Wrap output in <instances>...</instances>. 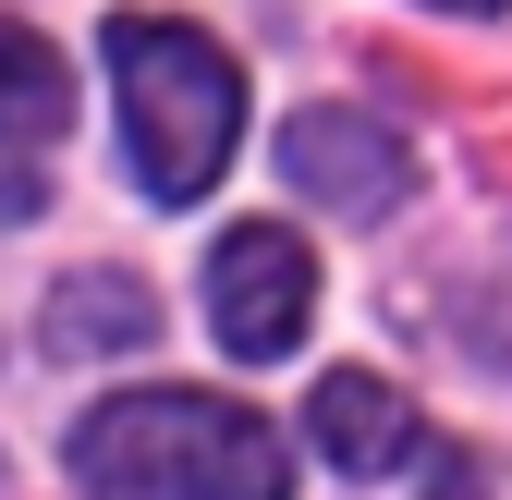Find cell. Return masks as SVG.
Segmentation results:
<instances>
[{
    "mask_svg": "<svg viewBox=\"0 0 512 500\" xmlns=\"http://www.w3.org/2000/svg\"><path fill=\"white\" fill-rule=\"evenodd\" d=\"M305 440L330 452L342 476H391V464H415V403L391 391V379H366V366H330V379L305 391Z\"/></svg>",
    "mask_w": 512,
    "mask_h": 500,
    "instance_id": "5",
    "label": "cell"
},
{
    "mask_svg": "<svg viewBox=\"0 0 512 500\" xmlns=\"http://www.w3.org/2000/svg\"><path fill=\"white\" fill-rule=\"evenodd\" d=\"M439 500H476V488H439Z\"/></svg>",
    "mask_w": 512,
    "mask_h": 500,
    "instance_id": "9",
    "label": "cell"
},
{
    "mask_svg": "<svg viewBox=\"0 0 512 500\" xmlns=\"http://www.w3.org/2000/svg\"><path fill=\"white\" fill-rule=\"evenodd\" d=\"M208 318H220V354H244V366L293 354L305 318H317V257H305V232H281V220L220 232V244H208Z\"/></svg>",
    "mask_w": 512,
    "mask_h": 500,
    "instance_id": "3",
    "label": "cell"
},
{
    "mask_svg": "<svg viewBox=\"0 0 512 500\" xmlns=\"http://www.w3.org/2000/svg\"><path fill=\"white\" fill-rule=\"evenodd\" d=\"M439 13H500V0H439Z\"/></svg>",
    "mask_w": 512,
    "mask_h": 500,
    "instance_id": "8",
    "label": "cell"
},
{
    "mask_svg": "<svg viewBox=\"0 0 512 500\" xmlns=\"http://www.w3.org/2000/svg\"><path fill=\"white\" fill-rule=\"evenodd\" d=\"M74 476L98 500H293V452L269 415L220 391H122L74 427Z\"/></svg>",
    "mask_w": 512,
    "mask_h": 500,
    "instance_id": "1",
    "label": "cell"
},
{
    "mask_svg": "<svg viewBox=\"0 0 512 500\" xmlns=\"http://www.w3.org/2000/svg\"><path fill=\"white\" fill-rule=\"evenodd\" d=\"M61 135H74V61L0 13V147H61Z\"/></svg>",
    "mask_w": 512,
    "mask_h": 500,
    "instance_id": "7",
    "label": "cell"
},
{
    "mask_svg": "<svg viewBox=\"0 0 512 500\" xmlns=\"http://www.w3.org/2000/svg\"><path fill=\"white\" fill-rule=\"evenodd\" d=\"M110 86H122V135H135V183L159 208H196L244 135L232 49L183 13H110Z\"/></svg>",
    "mask_w": 512,
    "mask_h": 500,
    "instance_id": "2",
    "label": "cell"
},
{
    "mask_svg": "<svg viewBox=\"0 0 512 500\" xmlns=\"http://www.w3.org/2000/svg\"><path fill=\"white\" fill-rule=\"evenodd\" d=\"M281 171H293V196L342 208V220L403 208V183H415L403 135H391V122H366V110H293V122H281Z\"/></svg>",
    "mask_w": 512,
    "mask_h": 500,
    "instance_id": "4",
    "label": "cell"
},
{
    "mask_svg": "<svg viewBox=\"0 0 512 500\" xmlns=\"http://www.w3.org/2000/svg\"><path fill=\"white\" fill-rule=\"evenodd\" d=\"M159 342V293L135 269H74L49 293V354H135Z\"/></svg>",
    "mask_w": 512,
    "mask_h": 500,
    "instance_id": "6",
    "label": "cell"
}]
</instances>
